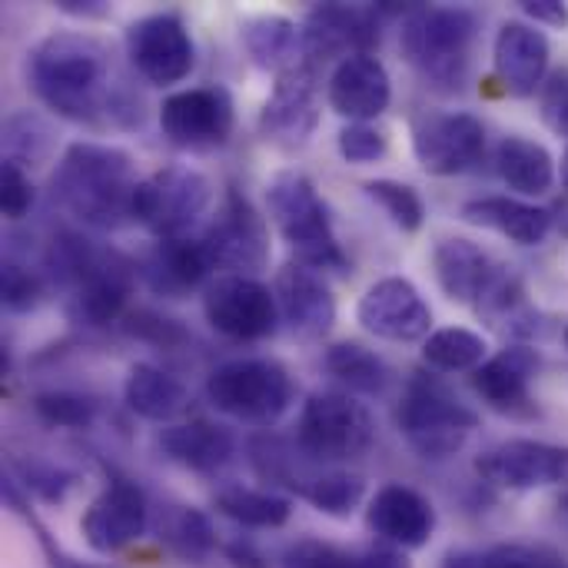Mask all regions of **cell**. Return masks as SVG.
<instances>
[{
	"instance_id": "cell-1",
	"label": "cell",
	"mask_w": 568,
	"mask_h": 568,
	"mask_svg": "<svg viewBox=\"0 0 568 568\" xmlns=\"http://www.w3.org/2000/svg\"><path fill=\"white\" fill-rule=\"evenodd\" d=\"M110 47L83 30L47 33L27 60V77L33 93L73 123H116L133 126L143 120L140 100L113 83Z\"/></svg>"
},
{
	"instance_id": "cell-2",
	"label": "cell",
	"mask_w": 568,
	"mask_h": 568,
	"mask_svg": "<svg viewBox=\"0 0 568 568\" xmlns=\"http://www.w3.org/2000/svg\"><path fill=\"white\" fill-rule=\"evenodd\" d=\"M53 200L93 230H120L133 223V196L140 186L136 163L123 146L77 140L63 150L53 173Z\"/></svg>"
},
{
	"instance_id": "cell-3",
	"label": "cell",
	"mask_w": 568,
	"mask_h": 568,
	"mask_svg": "<svg viewBox=\"0 0 568 568\" xmlns=\"http://www.w3.org/2000/svg\"><path fill=\"white\" fill-rule=\"evenodd\" d=\"M266 210L296 263L316 273H349V256L343 253L329 210L320 200L313 180L300 170H280L266 183Z\"/></svg>"
},
{
	"instance_id": "cell-4",
	"label": "cell",
	"mask_w": 568,
	"mask_h": 568,
	"mask_svg": "<svg viewBox=\"0 0 568 568\" xmlns=\"http://www.w3.org/2000/svg\"><path fill=\"white\" fill-rule=\"evenodd\" d=\"M479 20L466 7H413L399 30L403 57L436 90L456 93L469 80Z\"/></svg>"
},
{
	"instance_id": "cell-5",
	"label": "cell",
	"mask_w": 568,
	"mask_h": 568,
	"mask_svg": "<svg viewBox=\"0 0 568 568\" xmlns=\"http://www.w3.org/2000/svg\"><path fill=\"white\" fill-rule=\"evenodd\" d=\"M396 423L413 453L423 459H449L466 446L479 416L433 376H416L403 393Z\"/></svg>"
},
{
	"instance_id": "cell-6",
	"label": "cell",
	"mask_w": 568,
	"mask_h": 568,
	"mask_svg": "<svg viewBox=\"0 0 568 568\" xmlns=\"http://www.w3.org/2000/svg\"><path fill=\"white\" fill-rule=\"evenodd\" d=\"M206 399L253 426H273L293 406V379L276 359H230L206 379Z\"/></svg>"
},
{
	"instance_id": "cell-7",
	"label": "cell",
	"mask_w": 568,
	"mask_h": 568,
	"mask_svg": "<svg viewBox=\"0 0 568 568\" xmlns=\"http://www.w3.org/2000/svg\"><path fill=\"white\" fill-rule=\"evenodd\" d=\"M213 203L206 173L186 163H170L140 180L133 196V223L146 226L156 240L186 236Z\"/></svg>"
},
{
	"instance_id": "cell-8",
	"label": "cell",
	"mask_w": 568,
	"mask_h": 568,
	"mask_svg": "<svg viewBox=\"0 0 568 568\" xmlns=\"http://www.w3.org/2000/svg\"><path fill=\"white\" fill-rule=\"evenodd\" d=\"M376 439L369 409L349 393H313L296 423V446L313 463L359 459Z\"/></svg>"
},
{
	"instance_id": "cell-9",
	"label": "cell",
	"mask_w": 568,
	"mask_h": 568,
	"mask_svg": "<svg viewBox=\"0 0 568 568\" xmlns=\"http://www.w3.org/2000/svg\"><path fill=\"white\" fill-rule=\"evenodd\" d=\"M203 250L220 276H256L270 263V230L256 206L230 190L213 223L200 233Z\"/></svg>"
},
{
	"instance_id": "cell-10",
	"label": "cell",
	"mask_w": 568,
	"mask_h": 568,
	"mask_svg": "<svg viewBox=\"0 0 568 568\" xmlns=\"http://www.w3.org/2000/svg\"><path fill=\"white\" fill-rule=\"evenodd\" d=\"M206 323L236 343H256L276 333L280 306L276 293L256 276H216L203 293Z\"/></svg>"
},
{
	"instance_id": "cell-11",
	"label": "cell",
	"mask_w": 568,
	"mask_h": 568,
	"mask_svg": "<svg viewBox=\"0 0 568 568\" xmlns=\"http://www.w3.org/2000/svg\"><path fill=\"white\" fill-rule=\"evenodd\" d=\"M236 106L223 87H190L170 93L160 106V130L180 150H216L233 136Z\"/></svg>"
},
{
	"instance_id": "cell-12",
	"label": "cell",
	"mask_w": 568,
	"mask_h": 568,
	"mask_svg": "<svg viewBox=\"0 0 568 568\" xmlns=\"http://www.w3.org/2000/svg\"><path fill=\"white\" fill-rule=\"evenodd\" d=\"M126 57L153 87H173L193 73L196 47L176 13H150L126 27Z\"/></svg>"
},
{
	"instance_id": "cell-13",
	"label": "cell",
	"mask_w": 568,
	"mask_h": 568,
	"mask_svg": "<svg viewBox=\"0 0 568 568\" xmlns=\"http://www.w3.org/2000/svg\"><path fill=\"white\" fill-rule=\"evenodd\" d=\"M416 163L433 176H456L473 170L486 153V126L473 113L433 110L413 123Z\"/></svg>"
},
{
	"instance_id": "cell-14",
	"label": "cell",
	"mask_w": 568,
	"mask_h": 568,
	"mask_svg": "<svg viewBox=\"0 0 568 568\" xmlns=\"http://www.w3.org/2000/svg\"><path fill=\"white\" fill-rule=\"evenodd\" d=\"M320 126V83H316V63L293 67L276 77L263 110H260V130L263 140L296 153L310 143V136Z\"/></svg>"
},
{
	"instance_id": "cell-15",
	"label": "cell",
	"mask_w": 568,
	"mask_h": 568,
	"mask_svg": "<svg viewBox=\"0 0 568 568\" xmlns=\"http://www.w3.org/2000/svg\"><path fill=\"white\" fill-rule=\"evenodd\" d=\"M476 473L483 483L496 489L529 493V489H568V446L536 443V439H509L503 446L486 449L476 459Z\"/></svg>"
},
{
	"instance_id": "cell-16",
	"label": "cell",
	"mask_w": 568,
	"mask_h": 568,
	"mask_svg": "<svg viewBox=\"0 0 568 568\" xmlns=\"http://www.w3.org/2000/svg\"><path fill=\"white\" fill-rule=\"evenodd\" d=\"M136 283V263L120 250L100 246L97 260L83 270V276L67 290V313L80 326H110L120 323L130 310V293Z\"/></svg>"
},
{
	"instance_id": "cell-17",
	"label": "cell",
	"mask_w": 568,
	"mask_h": 568,
	"mask_svg": "<svg viewBox=\"0 0 568 568\" xmlns=\"http://www.w3.org/2000/svg\"><path fill=\"white\" fill-rule=\"evenodd\" d=\"M359 326L386 343H426L433 329V310L406 276L376 280L356 306Z\"/></svg>"
},
{
	"instance_id": "cell-18",
	"label": "cell",
	"mask_w": 568,
	"mask_h": 568,
	"mask_svg": "<svg viewBox=\"0 0 568 568\" xmlns=\"http://www.w3.org/2000/svg\"><path fill=\"white\" fill-rule=\"evenodd\" d=\"M150 523V506L143 489L133 479L110 476L100 496L87 506L80 532L87 546L100 556H116L143 539Z\"/></svg>"
},
{
	"instance_id": "cell-19",
	"label": "cell",
	"mask_w": 568,
	"mask_h": 568,
	"mask_svg": "<svg viewBox=\"0 0 568 568\" xmlns=\"http://www.w3.org/2000/svg\"><path fill=\"white\" fill-rule=\"evenodd\" d=\"M379 3H320L303 20V43L310 63L346 60L356 53H373L379 43Z\"/></svg>"
},
{
	"instance_id": "cell-20",
	"label": "cell",
	"mask_w": 568,
	"mask_h": 568,
	"mask_svg": "<svg viewBox=\"0 0 568 568\" xmlns=\"http://www.w3.org/2000/svg\"><path fill=\"white\" fill-rule=\"evenodd\" d=\"M273 293H276L280 320L290 326L293 336L323 339L333 329V323H336V296H333L323 273H316V270L293 260L276 273Z\"/></svg>"
},
{
	"instance_id": "cell-21",
	"label": "cell",
	"mask_w": 568,
	"mask_h": 568,
	"mask_svg": "<svg viewBox=\"0 0 568 568\" xmlns=\"http://www.w3.org/2000/svg\"><path fill=\"white\" fill-rule=\"evenodd\" d=\"M326 100H329L333 113H339L343 120H349V123H373L393 103L389 70L383 67V60L376 53L346 57L343 63H336V70L329 77Z\"/></svg>"
},
{
	"instance_id": "cell-22",
	"label": "cell",
	"mask_w": 568,
	"mask_h": 568,
	"mask_svg": "<svg viewBox=\"0 0 568 568\" xmlns=\"http://www.w3.org/2000/svg\"><path fill=\"white\" fill-rule=\"evenodd\" d=\"M549 40L536 23L506 20L493 43V63L513 97H536L549 80Z\"/></svg>"
},
{
	"instance_id": "cell-23",
	"label": "cell",
	"mask_w": 568,
	"mask_h": 568,
	"mask_svg": "<svg viewBox=\"0 0 568 568\" xmlns=\"http://www.w3.org/2000/svg\"><path fill=\"white\" fill-rule=\"evenodd\" d=\"M366 526L393 549H423L436 532V509L423 493L389 483L369 499Z\"/></svg>"
},
{
	"instance_id": "cell-24",
	"label": "cell",
	"mask_w": 568,
	"mask_h": 568,
	"mask_svg": "<svg viewBox=\"0 0 568 568\" xmlns=\"http://www.w3.org/2000/svg\"><path fill=\"white\" fill-rule=\"evenodd\" d=\"M506 266H499L479 243L466 236H446L433 250V273L439 290L459 306H479L496 286Z\"/></svg>"
},
{
	"instance_id": "cell-25",
	"label": "cell",
	"mask_w": 568,
	"mask_h": 568,
	"mask_svg": "<svg viewBox=\"0 0 568 568\" xmlns=\"http://www.w3.org/2000/svg\"><path fill=\"white\" fill-rule=\"evenodd\" d=\"M539 366H542V356L532 346H523V343L506 346L473 373V389L496 413H509V416L529 413L532 379L539 376Z\"/></svg>"
},
{
	"instance_id": "cell-26",
	"label": "cell",
	"mask_w": 568,
	"mask_h": 568,
	"mask_svg": "<svg viewBox=\"0 0 568 568\" xmlns=\"http://www.w3.org/2000/svg\"><path fill=\"white\" fill-rule=\"evenodd\" d=\"M213 273V263L203 250L200 236H176V240H156L143 260L136 263V276L160 296L180 300L193 293L206 276Z\"/></svg>"
},
{
	"instance_id": "cell-27",
	"label": "cell",
	"mask_w": 568,
	"mask_h": 568,
	"mask_svg": "<svg viewBox=\"0 0 568 568\" xmlns=\"http://www.w3.org/2000/svg\"><path fill=\"white\" fill-rule=\"evenodd\" d=\"M156 446L170 463H176L190 473H216L236 453L233 433L226 426L210 423V419L173 423L160 433Z\"/></svg>"
},
{
	"instance_id": "cell-28",
	"label": "cell",
	"mask_w": 568,
	"mask_h": 568,
	"mask_svg": "<svg viewBox=\"0 0 568 568\" xmlns=\"http://www.w3.org/2000/svg\"><path fill=\"white\" fill-rule=\"evenodd\" d=\"M463 220L483 230H493L519 246L546 243L552 230V210L516 200V196H479L463 206Z\"/></svg>"
},
{
	"instance_id": "cell-29",
	"label": "cell",
	"mask_w": 568,
	"mask_h": 568,
	"mask_svg": "<svg viewBox=\"0 0 568 568\" xmlns=\"http://www.w3.org/2000/svg\"><path fill=\"white\" fill-rule=\"evenodd\" d=\"M240 37H243V47H246L250 60L260 70H270L276 77L293 70V67L310 63L306 43H303V27L293 23L290 17H280V13L250 17L243 23Z\"/></svg>"
},
{
	"instance_id": "cell-30",
	"label": "cell",
	"mask_w": 568,
	"mask_h": 568,
	"mask_svg": "<svg viewBox=\"0 0 568 568\" xmlns=\"http://www.w3.org/2000/svg\"><path fill=\"white\" fill-rule=\"evenodd\" d=\"M123 399H126L130 413H136L140 419L166 423V426H173L190 406L186 386L176 376H170V373H163V369H156L150 363L130 366L126 383H123Z\"/></svg>"
},
{
	"instance_id": "cell-31",
	"label": "cell",
	"mask_w": 568,
	"mask_h": 568,
	"mask_svg": "<svg viewBox=\"0 0 568 568\" xmlns=\"http://www.w3.org/2000/svg\"><path fill=\"white\" fill-rule=\"evenodd\" d=\"M499 180L519 196H542L556 186V156L529 136H506L496 150Z\"/></svg>"
},
{
	"instance_id": "cell-32",
	"label": "cell",
	"mask_w": 568,
	"mask_h": 568,
	"mask_svg": "<svg viewBox=\"0 0 568 568\" xmlns=\"http://www.w3.org/2000/svg\"><path fill=\"white\" fill-rule=\"evenodd\" d=\"M216 513L243 529H283L293 516V503L286 496L250 489V486H223L216 493Z\"/></svg>"
},
{
	"instance_id": "cell-33",
	"label": "cell",
	"mask_w": 568,
	"mask_h": 568,
	"mask_svg": "<svg viewBox=\"0 0 568 568\" xmlns=\"http://www.w3.org/2000/svg\"><path fill=\"white\" fill-rule=\"evenodd\" d=\"M423 359L436 373H476L489 359V343L476 329L446 326L429 333L423 343Z\"/></svg>"
},
{
	"instance_id": "cell-34",
	"label": "cell",
	"mask_w": 568,
	"mask_h": 568,
	"mask_svg": "<svg viewBox=\"0 0 568 568\" xmlns=\"http://www.w3.org/2000/svg\"><path fill=\"white\" fill-rule=\"evenodd\" d=\"M323 366L333 379H339L349 393L379 396L389 386V366L359 343H333L323 353Z\"/></svg>"
},
{
	"instance_id": "cell-35",
	"label": "cell",
	"mask_w": 568,
	"mask_h": 568,
	"mask_svg": "<svg viewBox=\"0 0 568 568\" xmlns=\"http://www.w3.org/2000/svg\"><path fill=\"white\" fill-rule=\"evenodd\" d=\"M53 153V126L37 110H13L3 120V160L17 166H40Z\"/></svg>"
},
{
	"instance_id": "cell-36",
	"label": "cell",
	"mask_w": 568,
	"mask_h": 568,
	"mask_svg": "<svg viewBox=\"0 0 568 568\" xmlns=\"http://www.w3.org/2000/svg\"><path fill=\"white\" fill-rule=\"evenodd\" d=\"M303 499H306L316 513H323V516L349 519V516L359 509V503L366 499V483H363V476H356V473L323 469V473L310 483V489H306Z\"/></svg>"
},
{
	"instance_id": "cell-37",
	"label": "cell",
	"mask_w": 568,
	"mask_h": 568,
	"mask_svg": "<svg viewBox=\"0 0 568 568\" xmlns=\"http://www.w3.org/2000/svg\"><path fill=\"white\" fill-rule=\"evenodd\" d=\"M363 190H366V196L389 216L393 226H399L403 233L423 230V223H426V206H423V196H419L413 186H406V183H399V180H369Z\"/></svg>"
},
{
	"instance_id": "cell-38",
	"label": "cell",
	"mask_w": 568,
	"mask_h": 568,
	"mask_svg": "<svg viewBox=\"0 0 568 568\" xmlns=\"http://www.w3.org/2000/svg\"><path fill=\"white\" fill-rule=\"evenodd\" d=\"M33 413L57 429H90L97 423V399L70 389H47L33 396Z\"/></svg>"
},
{
	"instance_id": "cell-39",
	"label": "cell",
	"mask_w": 568,
	"mask_h": 568,
	"mask_svg": "<svg viewBox=\"0 0 568 568\" xmlns=\"http://www.w3.org/2000/svg\"><path fill=\"white\" fill-rule=\"evenodd\" d=\"M7 476L27 496H37V499H43L50 506H60L70 496V489L77 486V473L60 469L53 463H37V459H30V463H10L7 466Z\"/></svg>"
},
{
	"instance_id": "cell-40",
	"label": "cell",
	"mask_w": 568,
	"mask_h": 568,
	"mask_svg": "<svg viewBox=\"0 0 568 568\" xmlns=\"http://www.w3.org/2000/svg\"><path fill=\"white\" fill-rule=\"evenodd\" d=\"M166 539L186 562H203L216 549V532L200 509H180L166 526Z\"/></svg>"
},
{
	"instance_id": "cell-41",
	"label": "cell",
	"mask_w": 568,
	"mask_h": 568,
	"mask_svg": "<svg viewBox=\"0 0 568 568\" xmlns=\"http://www.w3.org/2000/svg\"><path fill=\"white\" fill-rule=\"evenodd\" d=\"M120 326H123L126 336H133V339H140L146 346H156V349H180V346L190 343V333L176 320H170V316H163L156 310H146V306L130 310L120 320Z\"/></svg>"
},
{
	"instance_id": "cell-42",
	"label": "cell",
	"mask_w": 568,
	"mask_h": 568,
	"mask_svg": "<svg viewBox=\"0 0 568 568\" xmlns=\"http://www.w3.org/2000/svg\"><path fill=\"white\" fill-rule=\"evenodd\" d=\"M47 296V283L37 270L17 263V260H3V273H0V300L3 310L10 313H27L37 310Z\"/></svg>"
},
{
	"instance_id": "cell-43",
	"label": "cell",
	"mask_w": 568,
	"mask_h": 568,
	"mask_svg": "<svg viewBox=\"0 0 568 568\" xmlns=\"http://www.w3.org/2000/svg\"><path fill=\"white\" fill-rule=\"evenodd\" d=\"M336 150L346 163L369 166L389 153V136L376 123H346L336 136Z\"/></svg>"
},
{
	"instance_id": "cell-44",
	"label": "cell",
	"mask_w": 568,
	"mask_h": 568,
	"mask_svg": "<svg viewBox=\"0 0 568 568\" xmlns=\"http://www.w3.org/2000/svg\"><path fill=\"white\" fill-rule=\"evenodd\" d=\"M3 499H7V506L27 523V529L37 536V542H40V549H43V556H47V562H50V568H100V566H90V562H77L73 556H67L53 539H50V532H47V526L30 513V503H27V493L7 476L3 479Z\"/></svg>"
},
{
	"instance_id": "cell-45",
	"label": "cell",
	"mask_w": 568,
	"mask_h": 568,
	"mask_svg": "<svg viewBox=\"0 0 568 568\" xmlns=\"http://www.w3.org/2000/svg\"><path fill=\"white\" fill-rule=\"evenodd\" d=\"M283 568H359V556L343 552L329 542L303 539V542L286 549Z\"/></svg>"
},
{
	"instance_id": "cell-46",
	"label": "cell",
	"mask_w": 568,
	"mask_h": 568,
	"mask_svg": "<svg viewBox=\"0 0 568 568\" xmlns=\"http://www.w3.org/2000/svg\"><path fill=\"white\" fill-rule=\"evenodd\" d=\"M33 206V183L23 166L3 160L0 166V210L7 220H23Z\"/></svg>"
},
{
	"instance_id": "cell-47",
	"label": "cell",
	"mask_w": 568,
	"mask_h": 568,
	"mask_svg": "<svg viewBox=\"0 0 568 568\" xmlns=\"http://www.w3.org/2000/svg\"><path fill=\"white\" fill-rule=\"evenodd\" d=\"M539 110H542V123L568 140V70H556L542 93H539Z\"/></svg>"
},
{
	"instance_id": "cell-48",
	"label": "cell",
	"mask_w": 568,
	"mask_h": 568,
	"mask_svg": "<svg viewBox=\"0 0 568 568\" xmlns=\"http://www.w3.org/2000/svg\"><path fill=\"white\" fill-rule=\"evenodd\" d=\"M483 559L486 568H568L566 559H559L556 552L532 546H496Z\"/></svg>"
},
{
	"instance_id": "cell-49",
	"label": "cell",
	"mask_w": 568,
	"mask_h": 568,
	"mask_svg": "<svg viewBox=\"0 0 568 568\" xmlns=\"http://www.w3.org/2000/svg\"><path fill=\"white\" fill-rule=\"evenodd\" d=\"M523 13L532 23H546L556 30L568 27V3H562V0H523Z\"/></svg>"
},
{
	"instance_id": "cell-50",
	"label": "cell",
	"mask_w": 568,
	"mask_h": 568,
	"mask_svg": "<svg viewBox=\"0 0 568 568\" xmlns=\"http://www.w3.org/2000/svg\"><path fill=\"white\" fill-rule=\"evenodd\" d=\"M57 10L77 20H103L113 7L106 0H57Z\"/></svg>"
},
{
	"instance_id": "cell-51",
	"label": "cell",
	"mask_w": 568,
	"mask_h": 568,
	"mask_svg": "<svg viewBox=\"0 0 568 568\" xmlns=\"http://www.w3.org/2000/svg\"><path fill=\"white\" fill-rule=\"evenodd\" d=\"M359 568H413L403 549H369L359 552Z\"/></svg>"
},
{
	"instance_id": "cell-52",
	"label": "cell",
	"mask_w": 568,
	"mask_h": 568,
	"mask_svg": "<svg viewBox=\"0 0 568 568\" xmlns=\"http://www.w3.org/2000/svg\"><path fill=\"white\" fill-rule=\"evenodd\" d=\"M226 559L236 568H266L263 556H260L253 546H246V542H233V546L226 549Z\"/></svg>"
},
{
	"instance_id": "cell-53",
	"label": "cell",
	"mask_w": 568,
	"mask_h": 568,
	"mask_svg": "<svg viewBox=\"0 0 568 568\" xmlns=\"http://www.w3.org/2000/svg\"><path fill=\"white\" fill-rule=\"evenodd\" d=\"M443 568H486V559L476 552H449Z\"/></svg>"
},
{
	"instance_id": "cell-54",
	"label": "cell",
	"mask_w": 568,
	"mask_h": 568,
	"mask_svg": "<svg viewBox=\"0 0 568 568\" xmlns=\"http://www.w3.org/2000/svg\"><path fill=\"white\" fill-rule=\"evenodd\" d=\"M556 513H559V523H562V526H566V529H568V496H562V499H559Z\"/></svg>"
},
{
	"instance_id": "cell-55",
	"label": "cell",
	"mask_w": 568,
	"mask_h": 568,
	"mask_svg": "<svg viewBox=\"0 0 568 568\" xmlns=\"http://www.w3.org/2000/svg\"><path fill=\"white\" fill-rule=\"evenodd\" d=\"M562 183H566V190H568V150H566V156H562Z\"/></svg>"
},
{
	"instance_id": "cell-56",
	"label": "cell",
	"mask_w": 568,
	"mask_h": 568,
	"mask_svg": "<svg viewBox=\"0 0 568 568\" xmlns=\"http://www.w3.org/2000/svg\"><path fill=\"white\" fill-rule=\"evenodd\" d=\"M562 339H566V346H568V326H566V333H562Z\"/></svg>"
}]
</instances>
